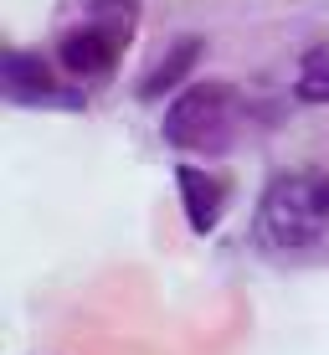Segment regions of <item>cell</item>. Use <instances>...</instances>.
<instances>
[{"mask_svg":"<svg viewBox=\"0 0 329 355\" xmlns=\"http://www.w3.org/2000/svg\"><path fill=\"white\" fill-rule=\"evenodd\" d=\"M134 31H139V0H82V21L57 36V67L72 83L98 88L118 72Z\"/></svg>","mask_w":329,"mask_h":355,"instance_id":"cell-1","label":"cell"},{"mask_svg":"<svg viewBox=\"0 0 329 355\" xmlns=\"http://www.w3.org/2000/svg\"><path fill=\"white\" fill-rule=\"evenodd\" d=\"M329 227V180L314 170H288L273 175L258 201V237L278 252L314 248Z\"/></svg>","mask_w":329,"mask_h":355,"instance_id":"cell-2","label":"cell"},{"mask_svg":"<svg viewBox=\"0 0 329 355\" xmlns=\"http://www.w3.org/2000/svg\"><path fill=\"white\" fill-rule=\"evenodd\" d=\"M242 93L231 83H190L165 108V144L186 155H226L242 134Z\"/></svg>","mask_w":329,"mask_h":355,"instance_id":"cell-3","label":"cell"},{"mask_svg":"<svg viewBox=\"0 0 329 355\" xmlns=\"http://www.w3.org/2000/svg\"><path fill=\"white\" fill-rule=\"evenodd\" d=\"M0 88H6V103L16 108H82V93H72L31 46H10L0 57Z\"/></svg>","mask_w":329,"mask_h":355,"instance_id":"cell-4","label":"cell"},{"mask_svg":"<svg viewBox=\"0 0 329 355\" xmlns=\"http://www.w3.org/2000/svg\"><path fill=\"white\" fill-rule=\"evenodd\" d=\"M175 191H180L190 232H196V237H211L216 222H222V206H226V186L201 165H175Z\"/></svg>","mask_w":329,"mask_h":355,"instance_id":"cell-5","label":"cell"},{"mask_svg":"<svg viewBox=\"0 0 329 355\" xmlns=\"http://www.w3.org/2000/svg\"><path fill=\"white\" fill-rule=\"evenodd\" d=\"M196 62H201V36H180V42L170 46L160 62H154V67L139 78V98H144V103L165 98L170 88H180V83H186V72L196 67Z\"/></svg>","mask_w":329,"mask_h":355,"instance_id":"cell-6","label":"cell"},{"mask_svg":"<svg viewBox=\"0 0 329 355\" xmlns=\"http://www.w3.org/2000/svg\"><path fill=\"white\" fill-rule=\"evenodd\" d=\"M294 93L303 103H329V46H309V52H303Z\"/></svg>","mask_w":329,"mask_h":355,"instance_id":"cell-7","label":"cell"}]
</instances>
